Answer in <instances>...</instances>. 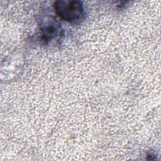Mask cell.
<instances>
[{
  "label": "cell",
  "instance_id": "1",
  "mask_svg": "<svg viewBox=\"0 0 161 161\" xmlns=\"http://www.w3.org/2000/svg\"><path fill=\"white\" fill-rule=\"evenodd\" d=\"M53 8L62 19L69 22L80 21L85 14L83 4L80 1H57L53 4Z\"/></svg>",
  "mask_w": 161,
  "mask_h": 161
},
{
  "label": "cell",
  "instance_id": "2",
  "mask_svg": "<svg viewBox=\"0 0 161 161\" xmlns=\"http://www.w3.org/2000/svg\"><path fill=\"white\" fill-rule=\"evenodd\" d=\"M42 39L45 42H49L61 35V27L59 23L53 17L47 18L41 23Z\"/></svg>",
  "mask_w": 161,
  "mask_h": 161
}]
</instances>
